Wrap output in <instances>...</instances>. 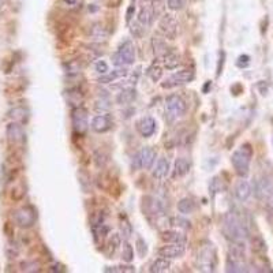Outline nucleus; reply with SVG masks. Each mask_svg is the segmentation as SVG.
I'll list each match as a JSON object with an SVG mask.
<instances>
[{
  "instance_id": "f257e3e1",
  "label": "nucleus",
  "mask_w": 273,
  "mask_h": 273,
  "mask_svg": "<svg viewBox=\"0 0 273 273\" xmlns=\"http://www.w3.org/2000/svg\"><path fill=\"white\" fill-rule=\"evenodd\" d=\"M223 234L228 240L234 242V240H245L249 235V231L238 215H235L234 212H228L225 213L223 220Z\"/></svg>"
},
{
  "instance_id": "f03ea898",
  "label": "nucleus",
  "mask_w": 273,
  "mask_h": 273,
  "mask_svg": "<svg viewBox=\"0 0 273 273\" xmlns=\"http://www.w3.org/2000/svg\"><path fill=\"white\" fill-rule=\"evenodd\" d=\"M253 157V147L250 144H243L242 146L239 147L238 150H235L232 153L231 163L235 168V172L239 176L245 178L249 174L250 169V163H252Z\"/></svg>"
},
{
  "instance_id": "7ed1b4c3",
  "label": "nucleus",
  "mask_w": 273,
  "mask_h": 273,
  "mask_svg": "<svg viewBox=\"0 0 273 273\" xmlns=\"http://www.w3.org/2000/svg\"><path fill=\"white\" fill-rule=\"evenodd\" d=\"M186 113V103L181 96L178 94H171L165 100V116L168 122L182 118Z\"/></svg>"
},
{
  "instance_id": "20e7f679",
  "label": "nucleus",
  "mask_w": 273,
  "mask_h": 273,
  "mask_svg": "<svg viewBox=\"0 0 273 273\" xmlns=\"http://www.w3.org/2000/svg\"><path fill=\"white\" fill-rule=\"evenodd\" d=\"M255 194L268 209L273 210V181L268 176H262L255 184Z\"/></svg>"
},
{
  "instance_id": "39448f33",
  "label": "nucleus",
  "mask_w": 273,
  "mask_h": 273,
  "mask_svg": "<svg viewBox=\"0 0 273 273\" xmlns=\"http://www.w3.org/2000/svg\"><path fill=\"white\" fill-rule=\"evenodd\" d=\"M217 264L216 252L212 246H205L198 253L197 266L201 272H215Z\"/></svg>"
},
{
  "instance_id": "423d86ee",
  "label": "nucleus",
  "mask_w": 273,
  "mask_h": 273,
  "mask_svg": "<svg viewBox=\"0 0 273 273\" xmlns=\"http://www.w3.org/2000/svg\"><path fill=\"white\" fill-rule=\"evenodd\" d=\"M36 220H37V213H36L35 208L30 205L22 206L14 213L15 224L21 228H25V230L33 227L36 224Z\"/></svg>"
},
{
  "instance_id": "0eeeda50",
  "label": "nucleus",
  "mask_w": 273,
  "mask_h": 273,
  "mask_svg": "<svg viewBox=\"0 0 273 273\" xmlns=\"http://www.w3.org/2000/svg\"><path fill=\"white\" fill-rule=\"evenodd\" d=\"M135 60V48L131 41H125L118 49V52L113 55V63L116 66L123 64H133Z\"/></svg>"
},
{
  "instance_id": "6e6552de",
  "label": "nucleus",
  "mask_w": 273,
  "mask_h": 273,
  "mask_svg": "<svg viewBox=\"0 0 273 273\" xmlns=\"http://www.w3.org/2000/svg\"><path fill=\"white\" fill-rule=\"evenodd\" d=\"M71 120H73V128L78 135H84L89 128L88 122V111L84 107H75L71 111Z\"/></svg>"
},
{
  "instance_id": "1a4fd4ad",
  "label": "nucleus",
  "mask_w": 273,
  "mask_h": 273,
  "mask_svg": "<svg viewBox=\"0 0 273 273\" xmlns=\"http://www.w3.org/2000/svg\"><path fill=\"white\" fill-rule=\"evenodd\" d=\"M154 160H156V150L153 147L146 146L141 150L140 153L134 157L133 160V167L135 169L138 168H145L150 169L153 165Z\"/></svg>"
},
{
  "instance_id": "9d476101",
  "label": "nucleus",
  "mask_w": 273,
  "mask_h": 273,
  "mask_svg": "<svg viewBox=\"0 0 273 273\" xmlns=\"http://www.w3.org/2000/svg\"><path fill=\"white\" fill-rule=\"evenodd\" d=\"M194 79V71L193 70H182L175 73L174 75L167 79L165 84H163V88H174V86H179V85H184L187 82H191Z\"/></svg>"
},
{
  "instance_id": "9b49d317",
  "label": "nucleus",
  "mask_w": 273,
  "mask_h": 273,
  "mask_svg": "<svg viewBox=\"0 0 273 273\" xmlns=\"http://www.w3.org/2000/svg\"><path fill=\"white\" fill-rule=\"evenodd\" d=\"M184 252H186V245L183 242H175V243H169L161 247L159 254L165 258H181Z\"/></svg>"
},
{
  "instance_id": "f8f14e48",
  "label": "nucleus",
  "mask_w": 273,
  "mask_h": 273,
  "mask_svg": "<svg viewBox=\"0 0 273 273\" xmlns=\"http://www.w3.org/2000/svg\"><path fill=\"white\" fill-rule=\"evenodd\" d=\"M144 210L149 217H160L164 215V206L161 205L159 200H156L153 197L144 198Z\"/></svg>"
},
{
  "instance_id": "ddd939ff",
  "label": "nucleus",
  "mask_w": 273,
  "mask_h": 273,
  "mask_svg": "<svg viewBox=\"0 0 273 273\" xmlns=\"http://www.w3.org/2000/svg\"><path fill=\"white\" fill-rule=\"evenodd\" d=\"M7 140L10 144H21L25 141V130L22 127L21 123L13 122L7 126Z\"/></svg>"
},
{
  "instance_id": "4468645a",
  "label": "nucleus",
  "mask_w": 273,
  "mask_h": 273,
  "mask_svg": "<svg viewBox=\"0 0 273 273\" xmlns=\"http://www.w3.org/2000/svg\"><path fill=\"white\" fill-rule=\"evenodd\" d=\"M113 120L109 115H97L91 120V130L96 133H105L112 128Z\"/></svg>"
},
{
  "instance_id": "2eb2a0df",
  "label": "nucleus",
  "mask_w": 273,
  "mask_h": 273,
  "mask_svg": "<svg viewBox=\"0 0 273 273\" xmlns=\"http://www.w3.org/2000/svg\"><path fill=\"white\" fill-rule=\"evenodd\" d=\"M160 29L161 32L167 36V37L174 38L176 36V29H178V23H176V19L174 18V15H164L160 21Z\"/></svg>"
},
{
  "instance_id": "dca6fc26",
  "label": "nucleus",
  "mask_w": 273,
  "mask_h": 273,
  "mask_svg": "<svg viewBox=\"0 0 273 273\" xmlns=\"http://www.w3.org/2000/svg\"><path fill=\"white\" fill-rule=\"evenodd\" d=\"M253 193V189H252V184L245 181V179H242V181H239L238 184H237V187H235V197L238 198L240 202H245L247 201L250 196H252Z\"/></svg>"
},
{
  "instance_id": "f3484780",
  "label": "nucleus",
  "mask_w": 273,
  "mask_h": 273,
  "mask_svg": "<svg viewBox=\"0 0 273 273\" xmlns=\"http://www.w3.org/2000/svg\"><path fill=\"white\" fill-rule=\"evenodd\" d=\"M138 131L141 133L142 137H150V135H153V133L156 131V122H154L153 118H142V119L138 122Z\"/></svg>"
},
{
  "instance_id": "a211bd4d",
  "label": "nucleus",
  "mask_w": 273,
  "mask_h": 273,
  "mask_svg": "<svg viewBox=\"0 0 273 273\" xmlns=\"http://www.w3.org/2000/svg\"><path fill=\"white\" fill-rule=\"evenodd\" d=\"M227 272L232 273H242L247 272V266L245 264V259L234 258L231 255H228L227 258Z\"/></svg>"
},
{
  "instance_id": "6ab92c4d",
  "label": "nucleus",
  "mask_w": 273,
  "mask_h": 273,
  "mask_svg": "<svg viewBox=\"0 0 273 273\" xmlns=\"http://www.w3.org/2000/svg\"><path fill=\"white\" fill-rule=\"evenodd\" d=\"M169 172V161L167 159H160L153 169V176L156 179H164Z\"/></svg>"
},
{
  "instance_id": "aec40b11",
  "label": "nucleus",
  "mask_w": 273,
  "mask_h": 273,
  "mask_svg": "<svg viewBox=\"0 0 273 273\" xmlns=\"http://www.w3.org/2000/svg\"><path fill=\"white\" fill-rule=\"evenodd\" d=\"M8 118L13 119L14 122L22 123V122H25L29 118V111L23 107H15V108L8 111Z\"/></svg>"
},
{
  "instance_id": "412c9836",
  "label": "nucleus",
  "mask_w": 273,
  "mask_h": 273,
  "mask_svg": "<svg viewBox=\"0 0 273 273\" xmlns=\"http://www.w3.org/2000/svg\"><path fill=\"white\" fill-rule=\"evenodd\" d=\"M127 75V70L126 69H119V70H115L112 73H107L104 75L98 78L97 81L100 84H109V82H113L115 79H118L120 77H126Z\"/></svg>"
},
{
  "instance_id": "4be33fe9",
  "label": "nucleus",
  "mask_w": 273,
  "mask_h": 273,
  "mask_svg": "<svg viewBox=\"0 0 273 273\" xmlns=\"http://www.w3.org/2000/svg\"><path fill=\"white\" fill-rule=\"evenodd\" d=\"M169 261L165 257H161V258H157L154 261L152 266H150V272L153 273H163V272H167L169 269Z\"/></svg>"
},
{
  "instance_id": "5701e85b",
  "label": "nucleus",
  "mask_w": 273,
  "mask_h": 273,
  "mask_svg": "<svg viewBox=\"0 0 273 273\" xmlns=\"http://www.w3.org/2000/svg\"><path fill=\"white\" fill-rule=\"evenodd\" d=\"M161 238H163L164 242H168V243H175V242H183V243H186V238H184V235H182L181 232H178V231L163 232Z\"/></svg>"
},
{
  "instance_id": "b1692460",
  "label": "nucleus",
  "mask_w": 273,
  "mask_h": 273,
  "mask_svg": "<svg viewBox=\"0 0 273 273\" xmlns=\"http://www.w3.org/2000/svg\"><path fill=\"white\" fill-rule=\"evenodd\" d=\"M164 64L168 70H174L181 64V57L175 52H169L164 56Z\"/></svg>"
},
{
  "instance_id": "393cba45",
  "label": "nucleus",
  "mask_w": 273,
  "mask_h": 273,
  "mask_svg": "<svg viewBox=\"0 0 273 273\" xmlns=\"http://www.w3.org/2000/svg\"><path fill=\"white\" fill-rule=\"evenodd\" d=\"M194 208H196V205L193 202V200H190V198H183V200H181V201L178 202V210H179L182 215H190V213H193Z\"/></svg>"
},
{
  "instance_id": "a878e982",
  "label": "nucleus",
  "mask_w": 273,
  "mask_h": 273,
  "mask_svg": "<svg viewBox=\"0 0 273 273\" xmlns=\"http://www.w3.org/2000/svg\"><path fill=\"white\" fill-rule=\"evenodd\" d=\"M135 89H125V91H122L118 94V103L119 104H130L131 101H133L134 98H135Z\"/></svg>"
},
{
  "instance_id": "bb28decb",
  "label": "nucleus",
  "mask_w": 273,
  "mask_h": 273,
  "mask_svg": "<svg viewBox=\"0 0 273 273\" xmlns=\"http://www.w3.org/2000/svg\"><path fill=\"white\" fill-rule=\"evenodd\" d=\"M120 246V238L119 235H112V238L108 240V243H107V247H105V254L108 255V257H112L115 252L119 249Z\"/></svg>"
},
{
  "instance_id": "cd10ccee",
  "label": "nucleus",
  "mask_w": 273,
  "mask_h": 273,
  "mask_svg": "<svg viewBox=\"0 0 273 273\" xmlns=\"http://www.w3.org/2000/svg\"><path fill=\"white\" fill-rule=\"evenodd\" d=\"M190 171V164L186 159H178L175 161V176H184Z\"/></svg>"
},
{
  "instance_id": "c85d7f7f",
  "label": "nucleus",
  "mask_w": 273,
  "mask_h": 273,
  "mask_svg": "<svg viewBox=\"0 0 273 273\" xmlns=\"http://www.w3.org/2000/svg\"><path fill=\"white\" fill-rule=\"evenodd\" d=\"M138 21H140V23L144 28L150 25V22H152V14H150V11H149L147 8H142V10H141Z\"/></svg>"
},
{
  "instance_id": "c756f323",
  "label": "nucleus",
  "mask_w": 273,
  "mask_h": 273,
  "mask_svg": "<svg viewBox=\"0 0 273 273\" xmlns=\"http://www.w3.org/2000/svg\"><path fill=\"white\" fill-rule=\"evenodd\" d=\"M223 189H224V184H223V182L220 181V178H218V176L213 178V179H212V182H210V186H209V190L212 191V194L220 193V191H221Z\"/></svg>"
},
{
  "instance_id": "7c9ffc66",
  "label": "nucleus",
  "mask_w": 273,
  "mask_h": 273,
  "mask_svg": "<svg viewBox=\"0 0 273 273\" xmlns=\"http://www.w3.org/2000/svg\"><path fill=\"white\" fill-rule=\"evenodd\" d=\"M152 44H153V49H154V54H156V55H160L161 52H163L164 55H167V47H165V44L161 41V40H159V38H156V37H154Z\"/></svg>"
},
{
  "instance_id": "2f4dec72",
  "label": "nucleus",
  "mask_w": 273,
  "mask_h": 273,
  "mask_svg": "<svg viewBox=\"0 0 273 273\" xmlns=\"http://www.w3.org/2000/svg\"><path fill=\"white\" fill-rule=\"evenodd\" d=\"M122 258H123V261H126V262H131V261H133V258H134L133 247L128 245V243H125V246H123Z\"/></svg>"
},
{
  "instance_id": "473e14b6",
  "label": "nucleus",
  "mask_w": 273,
  "mask_h": 273,
  "mask_svg": "<svg viewBox=\"0 0 273 273\" xmlns=\"http://www.w3.org/2000/svg\"><path fill=\"white\" fill-rule=\"evenodd\" d=\"M147 75L152 78V81L153 82H157V81H160L161 75H163V71L159 66H153V67H150L149 70H147Z\"/></svg>"
},
{
  "instance_id": "72a5a7b5",
  "label": "nucleus",
  "mask_w": 273,
  "mask_h": 273,
  "mask_svg": "<svg viewBox=\"0 0 273 273\" xmlns=\"http://www.w3.org/2000/svg\"><path fill=\"white\" fill-rule=\"evenodd\" d=\"M252 245H253V250H255V252H264V250L266 249L264 240L259 238V237H254V238L252 239Z\"/></svg>"
},
{
  "instance_id": "f704fd0d",
  "label": "nucleus",
  "mask_w": 273,
  "mask_h": 273,
  "mask_svg": "<svg viewBox=\"0 0 273 273\" xmlns=\"http://www.w3.org/2000/svg\"><path fill=\"white\" fill-rule=\"evenodd\" d=\"M133 266H112V268H105V272H134Z\"/></svg>"
},
{
  "instance_id": "c9c22d12",
  "label": "nucleus",
  "mask_w": 273,
  "mask_h": 273,
  "mask_svg": "<svg viewBox=\"0 0 273 273\" xmlns=\"http://www.w3.org/2000/svg\"><path fill=\"white\" fill-rule=\"evenodd\" d=\"M167 1H168V7L174 11L183 8V0H167Z\"/></svg>"
},
{
  "instance_id": "e433bc0d",
  "label": "nucleus",
  "mask_w": 273,
  "mask_h": 273,
  "mask_svg": "<svg viewBox=\"0 0 273 273\" xmlns=\"http://www.w3.org/2000/svg\"><path fill=\"white\" fill-rule=\"evenodd\" d=\"M137 250H138V253H140V255H145V254H146L147 247L144 239L138 238V240H137Z\"/></svg>"
},
{
  "instance_id": "4c0bfd02",
  "label": "nucleus",
  "mask_w": 273,
  "mask_h": 273,
  "mask_svg": "<svg viewBox=\"0 0 273 273\" xmlns=\"http://www.w3.org/2000/svg\"><path fill=\"white\" fill-rule=\"evenodd\" d=\"M172 221L175 223L174 225H176V227H182V228H186V230L191 227V225H190V221H187V220H183L182 217H175Z\"/></svg>"
},
{
  "instance_id": "58836bf2",
  "label": "nucleus",
  "mask_w": 273,
  "mask_h": 273,
  "mask_svg": "<svg viewBox=\"0 0 273 273\" xmlns=\"http://www.w3.org/2000/svg\"><path fill=\"white\" fill-rule=\"evenodd\" d=\"M96 71L100 74H107L108 73V64L105 63L104 60H98L96 63Z\"/></svg>"
},
{
  "instance_id": "ea45409f",
  "label": "nucleus",
  "mask_w": 273,
  "mask_h": 273,
  "mask_svg": "<svg viewBox=\"0 0 273 273\" xmlns=\"http://www.w3.org/2000/svg\"><path fill=\"white\" fill-rule=\"evenodd\" d=\"M249 62H250V57L247 56V55H242L238 59V66L239 67H245V66L249 64Z\"/></svg>"
},
{
  "instance_id": "a19ab883",
  "label": "nucleus",
  "mask_w": 273,
  "mask_h": 273,
  "mask_svg": "<svg viewBox=\"0 0 273 273\" xmlns=\"http://www.w3.org/2000/svg\"><path fill=\"white\" fill-rule=\"evenodd\" d=\"M122 0H104V4L107 7H119Z\"/></svg>"
},
{
  "instance_id": "79ce46f5",
  "label": "nucleus",
  "mask_w": 273,
  "mask_h": 273,
  "mask_svg": "<svg viewBox=\"0 0 273 273\" xmlns=\"http://www.w3.org/2000/svg\"><path fill=\"white\" fill-rule=\"evenodd\" d=\"M63 1L67 6H77L78 4V0H63Z\"/></svg>"
},
{
  "instance_id": "37998d69",
  "label": "nucleus",
  "mask_w": 273,
  "mask_h": 273,
  "mask_svg": "<svg viewBox=\"0 0 273 273\" xmlns=\"http://www.w3.org/2000/svg\"><path fill=\"white\" fill-rule=\"evenodd\" d=\"M133 11H134V7L131 6V7L128 8V11H127V21H130V19H131V13H133Z\"/></svg>"
}]
</instances>
